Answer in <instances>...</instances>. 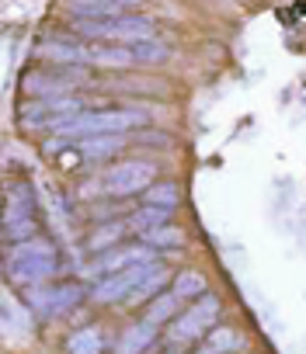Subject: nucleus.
Masks as SVG:
<instances>
[{"mask_svg":"<svg viewBox=\"0 0 306 354\" xmlns=\"http://www.w3.org/2000/svg\"><path fill=\"white\" fill-rule=\"evenodd\" d=\"M146 122V111L136 108H101V111H80L66 122L60 132L63 139H91V136H125L132 125Z\"/></svg>","mask_w":306,"mask_h":354,"instance_id":"f257e3e1","label":"nucleus"},{"mask_svg":"<svg viewBox=\"0 0 306 354\" xmlns=\"http://www.w3.org/2000/svg\"><path fill=\"white\" fill-rule=\"evenodd\" d=\"M56 250H53V243H46V240H28V243H18V250L11 254V261H8V278L15 281V285H42V281H49L53 274H56Z\"/></svg>","mask_w":306,"mask_h":354,"instance_id":"f03ea898","label":"nucleus"},{"mask_svg":"<svg viewBox=\"0 0 306 354\" xmlns=\"http://www.w3.org/2000/svg\"><path fill=\"white\" fill-rule=\"evenodd\" d=\"M216 316H219V299L216 295H202L199 302L188 306V313H181V316H174L168 323V340L174 347H192V344L209 337V330L216 326Z\"/></svg>","mask_w":306,"mask_h":354,"instance_id":"7ed1b4c3","label":"nucleus"},{"mask_svg":"<svg viewBox=\"0 0 306 354\" xmlns=\"http://www.w3.org/2000/svg\"><path fill=\"white\" fill-rule=\"evenodd\" d=\"M153 177H157V167L146 163V160H122L115 167L105 170L101 177V192L111 195V198H132V195H143Z\"/></svg>","mask_w":306,"mask_h":354,"instance_id":"20e7f679","label":"nucleus"},{"mask_svg":"<svg viewBox=\"0 0 306 354\" xmlns=\"http://www.w3.org/2000/svg\"><path fill=\"white\" fill-rule=\"evenodd\" d=\"M84 295H87V288H84V285H73V281H66V285H49V281H42V285H28V288H25V299H28V306H32L39 316H63V313H70L73 306H80Z\"/></svg>","mask_w":306,"mask_h":354,"instance_id":"39448f33","label":"nucleus"},{"mask_svg":"<svg viewBox=\"0 0 306 354\" xmlns=\"http://www.w3.org/2000/svg\"><path fill=\"white\" fill-rule=\"evenodd\" d=\"M157 268V264H132V268H125V271H115V274H105V278H98V285L91 288V299L94 302H101V306H111V302H125L136 288H139V281Z\"/></svg>","mask_w":306,"mask_h":354,"instance_id":"423d86ee","label":"nucleus"},{"mask_svg":"<svg viewBox=\"0 0 306 354\" xmlns=\"http://www.w3.org/2000/svg\"><path fill=\"white\" fill-rule=\"evenodd\" d=\"M39 56L49 59L53 66H91V49L73 42V39H53L39 46Z\"/></svg>","mask_w":306,"mask_h":354,"instance_id":"0eeeda50","label":"nucleus"},{"mask_svg":"<svg viewBox=\"0 0 306 354\" xmlns=\"http://www.w3.org/2000/svg\"><path fill=\"white\" fill-rule=\"evenodd\" d=\"M157 330H161V326H153V323H146V319L129 323V326L122 330L118 344H115V354H143L153 340H157Z\"/></svg>","mask_w":306,"mask_h":354,"instance_id":"6e6552de","label":"nucleus"},{"mask_svg":"<svg viewBox=\"0 0 306 354\" xmlns=\"http://www.w3.org/2000/svg\"><path fill=\"white\" fill-rule=\"evenodd\" d=\"M66 11L73 21H108L122 18V8L111 0H66Z\"/></svg>","mask_w":306,"mask_h":354,"instance_id":"1a4fd4ad","label":"nucleus"},{"mask_svg":"<svg viewBox=\"0 0 306 354\" xmlns=\"http://www.w3.org/2000/svg\"><path fill=\"white\" fill-rule=\"evenodd\" d=\"M35 212V195H32V185L28 181H15L8 188V212H4V223H18V219H32Z\"/></svg>","mask_w":306,"mask_h":354,"instance_id":"9d476101","label":"nucleus"},{"mask_svg":"<svg viewBox=\"0 0 306 354\" xmlns=\"http://www.w3.org/2000/svg\"><path fill=\"white\" fill-rule=\"evenodd\" d=\"M129 236V223L122 219H108V223H98V230L87 236V250L94 254H105L111 247H122V240Z\"/></svg>","mask_w":306,"mask_h":354,"instance_id":"9b49d317","label":"nucleus"},{"mask_svg":"<svg viewBox=\"0 0 306 354\" xmlns=\"http://www.w3.org/2000/svg\"><path fill=\"white\" fill-rule=\"evenodd\" d=\"M91 66H108V70H129L136 66V56L125 42L118 46H91Z\"/></svg>","mask_w":306,"mask_h":354,"instance_id":"f8f14e48","label":"nucleus"},{"mask_svg":"<svg viewBox=\"0 0 306 354\" xmlns=\"http://www.w3.org/2000/svg\"><path fill=\"white\" fill-rule=\"evenodd\" d=\"M171 205H139L125 223H129V230L139 236V233H150V230H157V226H168V219H171Z\"/></svg>","mask_w":306,"mask_h":354,"instance_id":"ddd939ff","label":"nucleus"},{"mask_svg":"<svg viewBox=\"0 0 306 354\" xmlns=\"http://www.w3.org/2000/svg\"><path fill=\"white\" fill-rule=\"evenodd\" d=\"M122 146H125V136H91V139H77V156L105 160V156H115Z\"/></svg>","mask_w":306,"mask_h":354,"instance_id":"4468645a","label":"nucleus"},{"mask_svg":"<svg viewBox=\"0 0 306 354\" xmlns=\"http://www.w3.org/2000/svg\"><path fill=\"white\" fill-rule=\"evenodd\" d=\"M171 292H174L181 302H199L202 295H209V281H206V274H199V271H181V274H174Z\"/></svg>","mask_w":306,"mask_h":354,"instance_id":"2eb2a0df","label":"nucleus"},{"mask_svg":"<svg viewBox=\"0 0 306 354\" xmlns=\"http://www.w3.org/2000/svg\"><path fill=\"white\" fill-rule=\"evenodd\" d=\"M244 344H247L244 333L233 330V326H213L209 337H206V347H209L213 354H240Z\"/></svg>","mask_w":306,"mask_h":354,"instance_id":"dca6fc26","label":"nucleus"},{"mask_svg":"<svg viewBox=\"0 0 306 354\" xmlns=\"http://www.w3.org/2000/svg\"><path fill=\"white\" fill-rule=\"evenodd\" d=\"M178 295L174 292H161L157 299H153V302H146V323H153V326H168L174 316H178Z\"/></svg>","mask_w":306,"mask_h":354,"instance_id":"f3484780","label":"nucleus"},{"mask_svg":"<svg viewBox=\"0 0 306 354\" xmlns=\"http://www.w3.org/2000/svg\"><path fill=\"white\" fill-rule=\"evenodd\" d=\"M101 351H105V337L98 326H80L66 340V354H101Z\"/></svg>","mask_w":306,"mask_h":354,"instance_id":"a211bd4d","label":"nucleus"},{"mask_svg":"<svg viewBox=\"0 0 306 354\" xmlns=\"http://www.w3.org/2000/svg\"><path fill=\"white\" fill-rule=\"evenodd\" d=\"M164 285H168V268H161V264H157V268H153V271L139 281V288H136L125 302H132V306H136V302H153V299H157V295L164 292Z\"/></svg>","mask_w":306,"mask_h":354,"instance_id":"6ab92c4d","label":"nucleus"},{"mask_svg":"<svg viewBox=\"0 0 306 354\" xmlns=\"http://www.w3.org/2000/svg\"><path fill=\"white\" fill-rule=\"evenodd\" d=\"M139 240L153 250H178L185 247V233L178 226H157V230H150V233H139Z\"/></svg>","mask_w":306,"mask_h":354,"instance_id":"aec40b11","label":"nucleus"},{"mask_svg":"<svg viewBox=\"0 0 306 354\" xmlns=\"http://www.w3.org/2000/svg\"><path fill=\"white\" fill-rule=\"evenodd\" d=\"M178 198H181V192H178V185L174 181H153L146 192H143V205H178Z\"/></svg>","mask_w":306,"mask_h":354,"instance_id":"412c9836","label":"nucleus"},{"mask_svg":"<svg viewBox=\"0 0 306 354\" xmlns=\"http://www.w3.org/2000/svg\"><path fill=\"white\" fill-rule=\"evenodd\" d=\"M136 56V63H164L168 59V46L157 42V39H136V42H125Z\"/></svg>","mask_w":306,"mask_h":354,"instance_id":"4be33fe9","label":"nucleus"},{"mask_svg":"<svg viewBox=\"0 0 306 354\" xmlns=\"http://www.w3.org/2000/svg\"><path fill=\"white\" fill-rule=\"evenodd\" d=\"M35 233H39L35 216L32 219H18V223H4V240L8 243H28V240H35Z\"/></svg>","mask_w":306,"mask_h":354,"instance_id":"5701e85b","label":"nucleus"},{"mask_svg":"<svg viewBox=\"0 0 306 354\" xmlns=\"http://www.w3.org/2000/svg\"><path fill=\"white\" fill-rule=\"evenodd\" d=\"M111 4H118V8H125V4H139V0H111Z\"/></svg>","mask_w":306,"mask_h":354,"instance_id":"b1692460","label":"nucleus"},{"mask_svg":"<svg viewBox=\"0 0 306 354\" xmlns=\"http://www.w3.org/2000/svg\"><path fill=\"white\" fill-rule=\"evenodd\" d=\"M195 354H213V351H209V347H202V351H195Z\"/></svg>","mask_w":306,"mask_h":354,"instance_id":"393cba45","label":"nucleus"},{"mask_svg":"<svg viewBox=\"0 0 306 354\" xmlns=\"http://www.w3.org/2000/svg\"><path fill=\"white\" fill-rule=\"evenodd\" d=\"M168 354H181V351H168Z\"/></svg>","mask_w":306,"mask_h":354,"instance_id":"a878e982","label":"nucleus"}]
</instances>
